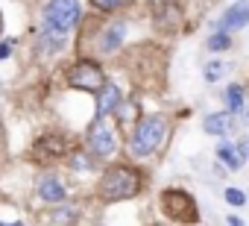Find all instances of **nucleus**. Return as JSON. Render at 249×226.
<instances>
[{"label": "nucleus", "instance_id": "f257e3e1", "mask_svg": "<svg viewBox=\"0 0 249 226\" xmlns=\"http://www.w3.org/2000/svg\"><path fill=\"white\" fill-rule=\"evenodd\" d=\"M167 135V121L161 115H150L144 118L138 127H135V135L129 141V150L132 156H150L153 150H159V144L164 141Z\"/></svg>", "mask_w": 249, "mask_h": 226}, {"label": "nucleus", "instance_id": "f03ea898", "mask_svg": "<svg viewBox=\"0 0 249 226\" xmlns=\"http://www.w3.org/2000/svg\"><path fill=\"white\" fill-rule=\"evenodd\" d=\"M138 188H141V176L132 168H111L100 179V194L106 200H126L138 194Z\"/></svg>", "mask_w": 249, "mask_h": 226}, {"label": "nucleus", "instance_id": "7ed1b4c3", "mask_svg": "<svg viewBox=\"0 0 249 226\" xmlns=\"http://www.w3.org/2000/svg\"><path fill=\"white\" fill-rule=\"evenodd\" d=\"M79 0H50L44 6V30L68 36L76 24H79Z\"/></svg>", "mask_w": 249, "mask_h": 226}, {"label": "nucleus", "instance_id": "20e7f679", "mask_svg": "<svg viewBox=\"0 0 249 226\" xmlns=\"http://www.w3.org/2000/svg\"><path fill=\"white\" fill-rule=\"evenodd\" d=\"M68 82L73 88H82V91H100L106 85V76L94 62H76L68 74Z\"/></svg>", "mask_w": 249, "mask_h": 226}, {"label": "nucleus", "instance_id": "39448f33", "mask_svg": "<svg viewBox=\"0 0 249 226\" xmlns=\"http://www.w3.org/2000/svg\"><path fill=\"white\" fill-rule=\"evenodd\" d=\"M161 206H164V211H167L170 217H176V220H182V223H194V220L199 217L194 197H188L185 191H167V194L161 197Z\"/></svg>", "mask_w": 249, "mask_h": 226}, {"label": "nucleus", "instance_id": "423d86ee", "mask_svg": "<svg viewBox=\"0 0 249 226\" xmlns=\"http://www.w3.org/2000/svg\"><path fill=\"white\" fill-rule=\"evenodd\" d=\"M88 147H91L94 156H111V153H114L117 138H114V130H111L103 118H97V124L88 130Z\"/></svg>", "mask_w": 249, "mask_h": 226}, {"label": "nucleus", "instance_id": "0eeeda50", "mask_svg": "<svg viewBox=\"0 0 249 226\" xmlns=\"http://www.w3.org/2000/svg\"><path fill=\"white\" fill-rule=\"evenodd\" d=\"M246 24H249V3H246V0H240V3L229 6L226 15L220 18V30H223V33L240 30V27H246Z\"/></svg>", "mask_w": 249, "mask_h": 226}, {"label": "nucleus", "instance_id": "6e6552de", "mask_svg": "<svg viewBox=\"0 0 249 226\" xmlns=\"http://www.w3.org/2000/svg\"><path fill=\"white\" fill-rule=\"evenodd\" d=\"M117 103H120V88L106 82V85L97 91V115H100V118L111 115V112L117 109Z\"/></svg>", "mask_w": 249, "mask_h": 226}, {"label": "nucleus", "instance_id": "1a4fd4ad", "mask_svg": "<svg viewBox=\"0 0 249 226\" xmlns=\"http://www.w3.org/2000/svg\"><path fill=\"white\" fill-rule=\"evenodd\" d=\"M123 33H126V24H123V21H114V24L103 33V38H100V50H103V53L117 50L120 41H123Z\"/></svg>", "mask_w": 249, "mask_h": 226}, {"label": "nucleus", "instance_id": "9d476101", "mask_svg": "<svg viewBox=\"0 0 249 226\" xmlns=\"http://www.w3.org/2000/svg\"><path fill=\"white\" fill-rule=\"evenodd\" d=\"M38 197L47 200V203H62L65 200V188H62V182L56 176H44L38 182Z\"/></svg>", "mask_w": 249, "mask_h": 226}, {"label": "nucleus", "instance_id": "9b49d317", "mask_svg": "<svg viewBox=\"0 0 249 226\" xmlns=\"http://www.w3.org/2000/svg\"><path fill=\"white\" fill-rule=\"evenodd\" d=\"M202 127H205V132H211V135H226V132L231 130V115H229V112H214V115H208V118L202 121Z\"/></svg>", "mask_w": 249, "mask_h": 226}, {"label": "nucleus", "instance_id": "f8f14e48", "mask_svg": "<svg viewBox=\"0 0 249 226\" xmlns=\"http://www.w3.org/2000/svg\"><path fill=\"white\" fill-rule=\"evenodd\" d=\"M226 103H229L231 112H240V106H243V91H240V85H229V88H226Z\"/></svg>", "mask_w": 249, "mask_h": 226}, {"label": "nucleus", "instance_id": "ddd939ff", "mask_svg": "<svg viewBox=\"0 0 249 226\" xmlns=\"http://www.w3.org/2000/svg\"><path fill=\"white\" fill-rule=\"evenodd\" d=\"M217 156H220V159H223L231 170H237V168H240V156H237V150H231L229 144H223V147L217 150Z\"/></svg>", "mask_w": 249, "mask_h": 226}, {"label": "nucleus", "instance_id": "4468645a", "mask_svg": "<svg viewBox=\"0 0 249 226\" xmlns=\"http://www.w3.org/2000/svg\"><path fill=\"white\" fill-rule=\"evenodd\" d=\"M91 3H94L97 9H103V12H111V9H120V6H126L129 0H91Z\"/></svg>", "mask_w": 249, "mask_h": 226}, {"label": "nucleus", "instance_id": "2eb2a0df", "mask_svg": "<svg viewBox=\"0 0 249 226\" xmlns=\"http://www.w3.org/2000/svg\"><path fill=\"white\" fill-rule=\"evenodd\" d=\"M208 47H211V50H217V53H220V50H226V47H229V36H226V33H214V36L208 38Z\"/></svg>", "mask_w": 249, "mask_h": 226}, {"label": "nucleus", "instance_id": "dca6fc26", "mask_svg": "<svg viewBox=\"0 0 249 226\" xmlns=\"http://www.w3.org/2000/svg\"><path fill=\"white\" fill-rule=\"evenodd\" d=\"M220 76H223V65H220V62L205 65V79H208V82H217Z\"/></svg>", "mask_w": 249, "mask_h": 226}, {"label": "nucleus", "instance_id": "f3484780", "mask_svg": "<svg viewBox=\"0 0 249 226\" xmlns=\"http://www.w3.org/2000/svg\"><path fill=\"white\" fill-rule=\"evenodd\" d=\"M226 200H229L231 206H243L246 194H243V191H237V188H226Z\"/></svg>", "mask_w": 249, "mask_h": 226}, {"label": "nucleus", "instance_id": "a211bd4d", "mask_svg": "<svg viewBox=\"0 0 249 226\" xmlns=\"http://www.w3.org/2000/svg\"><path fill=\"white\" fill-rule=\"evenodd\" d=\"M71 165H73L76 170H88V168H91V162H88L85 156H73V162H71Z\"/></svg>", "mask_w": 249, "mask_h": 226}, {"label": "nucleus", "instance_id": "6ab92c4d", "mask_svg": "<svg viewBox=\"0 0 249 226\" xmlns=\"http://www.w3.org/2000/svg\"><path fill=\"white\" fill-rule=\"evenodd\" d=\"M12 53V41H3V44H0V59H6Z\"/></svg>", "mask_w": 249, "mask_h": 226}, {"label": "nucleus", "instance_id": "aec40b11", "mask_svg": "<svg viewBox=\"0 0 249 226\" xmlns=\"http://www.w3.org/2000/svg\"><path fill=\"white\" fill-rule=\"evenodd\" d=\"M226 220H229V226H243V220H240V217H234V214H229Z\"/></svg>", "mask_w": 249, "mask_h": 226}, {"label": "nucleus", "instance_id": "412c9836", "mask_svg": "<svg viewBox=\"0 0 249 226\" xmlns=\"http://www.w3.org/2000/svg\"><path fill=\"white\" fill-rule=\"evenodd\" d=\"M0 226H24V223H0Z\"/></svg>", "mask_w": 249, "mask_h": 226}]
</instances>
